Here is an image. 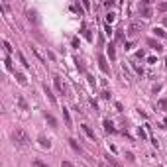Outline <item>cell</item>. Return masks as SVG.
<instances>
[{
	"label": "cell",
	"mask_w": 167,
	"mask_h": 167,
	"mask_svg": "<svg viewBox=\"0 0 167 167\" xmlns=\"http://www.w3.org/2000/svg\"><path fill=\"white\" fill-rule=\"evenodd\" d=\"M12 140H14V143H18V146H30V142H32L28 132L22 130V128H16L14 132H12Z\"/></svg>",
	"instance_id": "6da1fadb"
},
{
	"label": "cell",
	"mask_w": 167,
	"mask_h": 167,
	"mask_svg": "<svg viewBox=\"0 0 167 167\" xmlns=\"http://www.w3.org/2000/svg\"><path fill=\"white\" fill-rule=\"evenodd\" d=\"M140 30H142V24H140V22H132V24H130V32H128V35H130V38H136Z\"/></svg>",
	"instance_id": "7a4b0ae2"
},
{
	"label": "cell",
	"mask_w": 167,
	"mask_h": 167,
	"mask_svg": "<svg viewBox=\"0 0 167 167\" xmlns=\"http://www.w3.org/2000/svg\"><path fill=\"white\" fill-rule=\"evenodd\" d=\"M53 83H55V89H57V91L61 92V95H65V91H67V89H65V85L61 83V77H59V75H55V77H53Z\"/></svg>",
	"instance_id": "3957f363"
},
{
	"label": "cell",
	"mask_w": 167,
	"mask_h": 167,
	"mask_svg": "<svg viewBox=\"0 0 167 167\" xmlns=\"http://www.w3.org/2000/svg\"><path fill=\"white\" fill-rule=\"evenodd\" d=\"M98 67H100V71H102V73H106V75L110 73V69H108V63H106V59L102 57V55L98 57Z\"/></svg>",
	"instance_id": "277c9868"
},
{
	"label": "cell",
	"mask_w": 167,
	"mask_h": 167,
	"mask_svg": "<svg viewBox=\"0 0 167 167\" xmlns=\"http://www.w3.org/2000/svg\"><path fill=\"white\" fill-rule=\"evenodd\" d=\"M148 45H149V47H151V49H155V51H161V49H163V45H161V43H159V41H155V39H151V38H149L148 39Z\"/></svg>",
	"instance_id": "5b68a950"
},
{
	"label": "cell",
	"mask_w": 167,
	"mask_h": 167,
	"mask_svg": "<svg viewBox=\"0 0 167 167\" xmlns=\"http://www.w3.org/2000/svg\"><path fill=\"white\" fill-rule=\"evenodd\" d=\"M104 157H106V161H108V165H110V167H122V163H120L118 159H114L112 155H110V153H106Z\"/></svg>",
	"instance_id": "8992f818"
},
{
	"label": "cell",
	"mask_w": 167,
	"mask_h": 167,
	"mask_svg": "<svg viewBox=\"0 0 167 167\" xmlns=\"http://www.w3.org/2000/svg\"><path fill=\"white\" fill-rule=\"evenodd\" d=\"M38 142H39V146H41V148H45V149H49V146H51V142H49L45 136H39Z\"/></svg>",
	"instance_id": "52a82bcc"
},
{
	"label": "cell",
	"mask_w": 167,
	"mask_h": 167,
	"mask_svg": "<svg viewBox=\"0 0 167 167\" xmlns=\"http://www.w3.org/2000/svg\"><path fill=\"white\" fill-rule=\"evenodd\" d=\"M69 146H71L73 149H75L77 153H83V148L81 146H79V143H77V140H73V138H69Z\"/></svg>",
	"instance_id": "ba28073f"
},
{
	"label": "cell",
	"mask_w": 167,
	"mask_h": 167,
	"mask_svg": "<svg viewBox=\"0 0 167 167\" xmlns=\"http://www.w3.org/2000/svg\"><path fill=\"white\" fill-rule=\"evenodd\" d=\"M43 91H45V95H47V98H49V102H51V104H57V100H55V96L51 95V89H49L47 85L43 86Z\"/></svg>",
	"instance_id": "9c48e42d"
},
{
	"label": "cell",
	"mask_w": 167,
	"mask_h": 167,
	"mask_svg": "<svg viewBox=\"0 0 167 167\" xmlns=\"http://www.w3.org/2000/svg\"><path fill=\"white\" fill-rule=\"evenodd\" d=\"M45 120H47V124L49 126H53V128H57V120H55V116H51V114H47V112H45Z\"/></svg>",
	"instance_id": "30bf717a"
},
{
	"label": "cell",
	"mask_w": 167,
	"mask_h": 167,
	"mask_svg": "<svg viewBox=\"0 0 167 167\" xmlns=\"http://www.w3.org/2000/svg\"><path fill=\"white\" fill-rule=\"evenodd\" d=\"M140 10H142L143 18H151V8H149V6H140Z\"/></svg>",
	"instance_id": "8fae6325"
},
{
	"label": "cell",
	"mask_w": 167,
	"mask_h": 167,
	"mask_svg": "<svg viewBox=\"0 0 167 167\" xmlns=\"http://www.w3.org/2000/svg\"><path fill=\"white\" fill-rule=\"evenodd\" d=\"M83 132H85V134H86V136H89V138H91V140H95V132H92V130H91V126L83 124Z\"/></svg>",
	"instance_id": "7c38bea8"
},
{
	"label": "cell",
	"mask_w": 167,
	"mask_h": 167,
	"mask_svg": "<svg viewBox=\"0 0 167 167\" xmlns=\"http://www.w3.org/2000/svg\"><path fill=\"white\" fill-rule=\"evenodd\" d=\"M28 20L30 22H38V12L35 10H28Z\"/></svg>",
	"instance_id": "4fadbf2b"
},
{
	"label": "cell",
	"mask_w": 167,
	"mask_h": 167,
	"mask_svg": "<svg viewBox=\"0 0 167 167\" xmlns=\"http://www.w3.org/2000/svg\"><path fill=\"white\" fill-rule=\"evenodd\" d=\"M63 118H65V124H67V128H71V116H69L67 108H63Z\"/></svg>",
	"instance_id": "5bb4252c"
},
{
	"label": "cell",
	"mask_w": 167,
	"mask_h": 167,
	"mask_svg": "<svg viewBox=\"0 0 167 167\" xmlns=\"http://www.w3.org/2000/svg\"><path fill=\"white\" fill-rule=\"evenodd\" d=\"M104 130H106V132H116V128L112 126V122H110V120H104Z\"/></svg>",
	"instance_id": "9a60e30c"
},
{
	"label": "cell",
	"mask_w": 167,
	"mask_h": 167,
	"mask_svg": "<svg viewBox=\"0 0 167 167\" xmlns=\"http://www.w3.org/2000/svg\"><path fill=\"white\" fill-rule=\"evenodd\" d=\"M16 79H18L20 85H26V83H28V81H26V75H24V73H16Z\"/></svg>",
	"instance_id": "2e32d148"
},
{
	"label": "cell",
	"mask_w": 167,
	"mask_h": 167,
	"mask_svg": "<svg viewBox=\"0 0 167 167\" xmlns=\"http://www.w3.org/2000/svg\"><path fill=\"white\" fill-rule=\"evenodd\" d=\"M153 33L159 35V38H165V35H167V32H163V28H153Z\"/></svg>",
	"instance_id": "e0dca14e"
},
{
	"label": "cell",
	"mask_w": 167,
	"mask_h": 167,
	"mask_svg": "<svg viewBox=\"0 0 167 167\" xmlns=\"http://www.w3.org/2000/svg\"><path fill=\"white\" fill-rule=\"evenodd\" d=\"M18 104H20V108H24V110H28V102H26L22 96H18Z\"/></svg>",
	"instance_id": "ac0fdd59"
},
{
	"label": "cell",
	"mask_w": 167,
	"mask_h": 167,
	"mask_svg": "<svg viewBox=\"0 0 167 167\" xmlns=\"http://www.w3.org/2000/svg\"><path fill=\"white\" fill-rule=\"evenodd\" d=\"M114 12H108V14H106V24H110V22H114Z\"/></svg>",
	"instance_id": "d6986e66"
},
{
	"label": "cell",
	"mask_w": 167,
	"mask_h": 167,
	"mask_svg": "<svg viewBox=\"0 0 167 167\" xmlns=\"http://www.w3.org/2000/svg\"><path fill=\"white\" fill-rule=\"evenodd\" d=\"M18 57H20V63H22V65H24V67H30V63L26 61V57H24V55H22V53H18Z\"/></svg>",
	"instance_id": "ffe728a7"
},
{
	"label": "cell",
	"mask_w": 167,
	"mask_h": 167,
	"mask_svg": "<svg viewBox=\"0 0 167 167\" xmlns=\"http://www.w3.org/2000/svg\"><path fill=\"white\" fill-rule=\"evenodd\" d=\"M33 167H49V165L43 163V161H39V159H35V161H33Z\"/></svg>",
	"instance_id": "44dd1931"
},
{
	"label": "cell",
	"mask_w": 167,
	"mask_h": 167,
	"mask_svg": "<svg viewBox=\"0 0 167 167\" xmlns=\"http://www.w3.org/2000/svg\"><path fill=\"white\" fill-rule=\"evenodd\" d=\"M157 10H159V12H167V2H161V4H157Z\"/></svg>",
	"instance_id": "7402d4cb"
},
{
	"label": "cell",
	"mask_w": 167,
	"mask_h": 167,
	"mask_svg": "<svg viewBox=\"0 0 167 167\" xmlns=\"http://www.w3.org/2000/svg\"><path fill=\"white\" fill-rule=\"evenodd\" d=\"M75 63H77V69H79V71H85V65H83L79 59H75Z\"/></svg>",
	"instance_id": "603a6c76"
},
{
	"label": "cell",
	"mask_w": 167,
	"mask_h": 167,
	"mask_svg": "<svg viewBox=\"0 0 167 167\" xmlns=\"http://www.w3.org/2000/svg\"><path fill=\"white\" fill-rule=\"evenodd\" d=\"M159 108H163V110L167 108V100H165V98H161V100H159Z\"/></svg>",
	"instance_id": "cb8c5ba5"
},
{
	"label": "cell",
	"mask_w": 167,
	"mask_h": 167,
	"mask_svg": "<svg viewBox=\"0 0 167 167\" xmlns=\"http://www.w3.org/2000/svg\"><path fill=\"white\" fill-rule=\"evenodd\" d=\"M4 51H6V53H12V47H10L8 41H4Z\"/></svg>",
	"instance_id": "d4e9b609"
},
{
	"label": "cell",
	"mask_w": 167,
	"mask_h": 167,
	"mask_svg": "<svg viewBox=\"0 0 167 167\" xmlns=\"http://www.w3.org/2000/svg\"><path fill=\"white\" fill-rule=\"evenodd\" d=\"M108 55H110V59H114V57H116V53H114V49H112V45L108 47Z\"/></svg>",
	"instance_id": "484cf974"
},
{
	"label": "cell",
	"mask_w": 167,
	"mask_h": 167,
	"mask_svg": "<svg viewBox=\"0 0 167 167\" xmlns=\"http://www.w3.org/2000/svg\"><path fill=\"white\" fill-rule=\"evenodd\" d=\"M73 10H75V12H79V14H83V8L79 4H73Z\"/></svg>",
	"instance_id": "4316f807"
},
{
	"label": "cell",
	"mask_w": 167,
	"mask_h": 167,
	"mask_svg": "<svg viewBox=\"0 0 167 167\" xmlns=\"http://www.w3.org/2000/svg\"><path fill=\"white\" fill-rule=\"evenodd\" d=\"M4 65H6L8 71H12V63H10V59H4Z\"/></svg>",
	"instance_id": "83f0119b"
},
{
	"label": "cell",
	"mask_w": 167,
	"mask_h": 167,
	"mask_svg": "<svg viewBox=\"0 0 167 167\" xmlns=\"http://www.w3.org/2000/svg\"><path fill=\"white\" fill-rule=\"evenodd\" d=\"M61 167H75L71 161H61Z\"/></svg>",
	"instance_id": "f1b7e54d"
},
{
	"label": "cell",
	"mask_w": 167,
	"mask_h": 167,
	"mask_svg": "<svg viewBox=\"0 0 167 167\" xmlns=\"http://www.w3.org/2000/svg\"><path fill=\"white\" fill-rule=\"evenodd\" d=\"M126 159H128V161H134V159H136V157H134V153H126Z\"/></svg>",
	"instance_id": "f546056e"
},
{
	"label": "cell",
	"mask_w": 167,
	"mask_h": 167,
	"mask_svg": "<svg viewBox=\"0 0 167 167\" xmlns=\"http://www.w3.org/2000/svg\"><path fill=\"white\" fill-rule=\"evenodd\" d=\"M86 79H89V83H91V85H95V83H96V81H95V77H92V75H86Z\"/></svg>",
	"instance_id": "4dcf8cb0"
},
{
	"label": "cell",
	"mask_w": 167,
	"mask_h": 167,
	"mask_svg": "<svg viewBox=\"0 0 167 167\" xmlns=\"http://www.w3.org/2000/svg\"><path fill=\"white\" fill-rule=\"evenodd\" d=\"M104 6H106V8H112V6H114V2H112V0H108V2H104Z\"/></svg>",
	"instance_id": "1f68e13d"
},
{
	"label": "cell",
	"mask_w": 167,
	"mask_h": 167,
	"mask_svg": "<svg viewBox=\"0 0 167 167\" xmlns=\"http://www.w3.org/2000/svg\"><path fill=\"white\" fill-rule=\"evenodd\" d=\"M102 98L108 100V98H110V92H108V91H104V92H102Z\"/></svg>",
	"instance_id": "d6a6232c"
},
{
	"label": "cell",
	"mask_w": 167,
	"mask_h": 167,
	"mask_svg": "<svg viewBox=\"0 0 167 167\" xmlns=\"http://www.w3.org/2000/svg\"><path fill=\"white\" fill-rule=\"evenodd\" d=\"M98 167H110V165H108V163H100Z\"/></svg>",
	"instance_id": "836d02e7"
},
{
	"label": "cell",
	"mask_w": 167,
	"mask_h": 167,
	"mask_svg": "<svg viewBox=\"0 0 167 167\" xmlns=\"http://www.w3.org/2000/svg\"><path fill=\"white\" fill-rule=\"evenodd\" d=\"M163 24H165V26H167V16H165V18H163Z\"/></svg>",
	"instance_id": "e575fe53"
},
{
	"label": "cell",
	"mask_w": 167,
	"mask_h": 167,
	"mask_svg": "<svg viewBox=\"0 0 167 167\" xmlns=\"http://www.w3.org/2000/svg\"><path fill=\"white\" fill-rule=\"evenodd\" d=\"M165 65H167V59H165Z\"/></svg>",
	"instance_id": "d590c367"
}]
</instances>
